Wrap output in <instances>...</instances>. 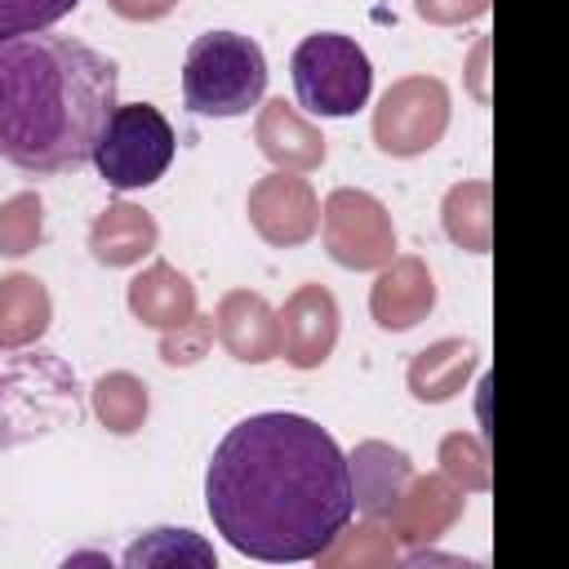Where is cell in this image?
<instances>
[{
	"instance_id": "6da1fadb",
	"label": "cell",
	"mask_w": 569,
	"mask_h": 569,
	"mask_svg": "<svg viewBox=\"0 0 569 569\" xmlns=\"http://www.w3.org/2000/svg\"><path fill=\"white\" fill-rule=\"evenodd\" d=\"M204 507L213 529L249 560H316L356 516L347 453L302 413L240 418L209 458Z\"/></svg>"
},
{
	"instance_id": "7a4b0ae2",
	"label": "cell",
	"mask_w": 569,
	"mask_h": 569,
	"mask_svg": "<svg viewBox=\"0 0 569 569\" xmlns=\"http://www.w3.org/2000/svg\"><path fill=\"white\" fill-rule=\"evenodd\" d=\"M116 89V62L76 36L31 31L0 44V156L36 178L84 169Z\"/></svg>"
},
{
	"instance_id": "3957f363",
	"label": "cell",
	"mask_w": 569,
	"mask_h": 569,
	"mask_svg": "<svg viewBox=\"0 0 569 569\" xmlns=\"http://www.w3.org/2000/svg\"><path fill=\"white\" fill-rule=\"evenodd\" d=\"M267 93V58L258 40L240 31H204L182 62V98L196 116L231 120L258 107Z\"/></svg>"
},
{
	"instance_id": "277c9868",
	"label": "cell",
	"mask_w": 569,
	"mask_h": 569,
	"mask_svg": "<svg viewBox=\"0 0 569 569\" xmlns=\"http://www.w3.org/2000/svg\"><path fill=\"white\" fill-rule=\"evenodd\" d=\"M76 418V373L49 356H9L0 347V449L36 440Z\"/></svg>"
},
{
	"instance_id": "5b68a950",
	"label": "cell",
	"mask_w": 569,
	"mask_h": 569,
	"mask_svg": "<svg viewBox=\"0 0 569 569\" xmlns=\"http://www.w3.org/2000/svg\"><path fill=\"white\" fill-rule=\"evenodd\" d=\"M289 71H293L298 107H307L311 116H329V120L356 116L369 102V93H373L369 53L351 36H342V31L307 36L293 49Z\"/></svg>"
},
{
	"instance_id": "8992f818",
	"label": "cell",
	"mask_w": 569,
	"mask_h": 569,
	"mask_svg": "<svg viewBox=\"0 0 569 569\" xmlns=\"http://www.w3.org/2000/svg\"><path fill=\"white\" fill-rule=\"evenodd\" d=\"M173 151H178V138H173V124L160 116V107H151V102L120 107L116 102L111 120L102 124V133L93 142V164L107 187L142 191L164 178V169L173 164Z\"/></svg>"
},
{
	"instance_id": "52a82bcc",
	"label": "cell",
	"mask_w": 569,
	"mask_h": 569,
	"mask_svg": "<svg viewBox=\"0 0 569 569\" xmlns=\"http://www.w3.org/2000/svg\"><path fill=\"white\" fill-rule=\"evenodd\" d=\"M449 89L436 76H400L373 107V147L391 160L427 156L449 129Z\"/></svg>"
},
{
	"instance_id": "ba28073f",
	"label": "cell",
	"mask_w": 569,
	"mask_h": 569,
	"mask_svg": "<svg viewBox=\"0 0 569 569\" xmlns=\"http://www.w3.org/2000/svg\"><path fill=\"white\" fill-rule=\"evenodd\" d=\"M325 253L347 271H378L396 258V227L378 196L360 187H338L320 204Z\"/></svg>"
},
{
	"instance_id": "9c48e42d",
	"label": "cell",
	"mask_w": 569,
	"mask_h": 569,
	"mask_svg": "<svg viewBox=\"0 0 569 569\" xmlns=\"http://www.w3.org/2000/svg\"><path fill=\"white\" fill-rule=\"evenodd\" d=\"M244 209H249V227L276 249H298L320 231V200L302 173L271 169L249 187Z\"/></svg>"
},
{
	"instance_id": "30bf717a",
	"label": "cell",
	"mask_w": 569,
	"mask_h": 569,
	"mask_svg": "<svg viewBox=\"0 0 569 569\" xmlns=\"http://www.w3.org/2000/svg\"><path fill=\"white\" fill-rule=\"evenodd\" d=\"M467 511V493L445 476V471H427V476H409V485L400 489V498L387 507V529L396 542L405 547H431L436 538H445L458 516Z\"/></svg>"
},
{
	"instance_id": "8fae6325",
	"label": "cell",
	"mask_w": 569,
	"mask_h": 569,
	"mask_svg": "<svg viewBox=\"0 0 569 569\" xmlns=\"http://www.w3.org/2000/svg\"><path fill=\"white\" fill-rule=\"evenodd\" d=\"M342 311L325 284H298L280 307V356L293 369H320L338 347Z\"/></svg>"
},
{
	"instance_id": "7c38bea8",
	"label": "cell",
	"mask_w": 569,
	"mask_h": 569,
	"mask_svg": "<svg viewBox=\"0 0 569 569\" xmlns=\"http://www.w3.org/2000/svg\"><path fill=\"white\" fill-rule=\"evenodd\" d=\"M436 307V276L418 253H396L387 267H378V280L369 289V316L387 333H409L422 325Z\"/></svg>"
},
{
	"instance_id": "4fadbf2b",
	"label": "cell",
	"mask_w": 569,
	"mask_h": 569,
	"mask_svg": "<svg viewBox=\"0 0 569 569\" xmlns=\"http://www.w3.org/2000/svg\"><path fill=\"white\" fill-rule=\"evenodd\" d=\"M213 338L231 360L267 365L280 356V311L253 289H231L213 307Z\"/></svg>"
},
{
	"instance_id": "5bb4252c",
	"label": "cell",
	"mask_w": 569,
	"mask_h": 569,
	"mask_svg": "<svg viewBox=\"0 0 569 569\" xmlns=\"http://www.w3.org/2000/svg\"><path fill=\"white\" fill-rule=\"evenodd\" d=\"M253 142H258V151H262L276 169H284V173H311V169H320L325 156H329L325 133H320L293 102H284V98H267V102L258 107Z\"/></svg>"
},
{
	"instance_id": "9a60e30c",
	"label": "cell",
	"mask_w": 569,
	"mask_h": 569,
	"mask_svg": "<svg viewBox=\"0 0 569 569\" xmlns=\"http://www.w3.org/2000/svg\"><path fill=\"white\" fill-rule=\"evenodd\" d=\"M413 462L405 449L387 445V440H360L347 453V485H351V507L360 516L382 520L387 507L400 498V489L409 485Z\"/></svg>"
},
{
	"instance_id": "2e32d148",
	"label": "cell",
	"mask_w": 569,
	"mask_h": 569,
	"mask_svg": "<svg viewBox=\"0 0 569 569\" xmlns=\"http://www.w3.org/2000/svg\"><path fill=\"white\" fill-rule=\"evenodd\" d=\"M160 244L156 218L133 200H111L89 227V253L102 267H138Z\"/></svg>"
},
{
	"instance_id": "e0dca14e",
	"label": "cell",
	"mask_w": 569,
	"mask_h": 569,
	"mask_svg": "<svg viewBox=\"0 0 569 569\" xmlns=\"http://www.w3.org/2000/svg\"><path fill=\"white\" fill-rule=\"evenodd\" d=\"M476 365H480V351L471 338H440L409 360V369H405L409 396L422 405H445L471 382Z\"/></svg>"
},
{
	"instance_id": "ac0fdd59",
	"label": "cell",
	"mask_w": 569,
	"mask_h": 569,
	"mask_svg": "<svg viewBox=\"0 0 569 569\" xmlns=\"http://www.w3.org/2000/svg\"><path fill=\"white\" fill-rule=\"evenodd\" d=\"M124 302H129V311H133L138 325L164 333V329H173V325H182V320L196 316V284H191L178 267L151 262V267H142V271L129 280Z\"/></svg>"
},
{
	"instance_id": "d6986e66",
	"label": "cell",
	"mask_w": 569,
	"mask_h": 569,
	"mask_svg": "<svg viewBox=\"0 0 569 569\" xmlns=\"http://www.w3.org/2000/svg\"><path fill=\"white\" fill-rule=\"evenodd\" d=\"M53 320V298L40 276L13 271L0 276V347L4 351H27L49 333Z\"/></svg>"
},
{
	"instance_id": "ffe728a7",
	"label": "cell",
	"mask_w": 569,
	"mask_h": 569,
	"mask_svg": "<svg viewBox=\"0 0 569 569\" xmlns=\"http://www.w3.org/2000/svg\"><path fill=\"white\" fill-rule=\"evenodd\" d=\"M440 227L458 249L489 253V244H493V187L485 178L453 182L440 200Z\"/></svg>"
},
{
	"instance_id": "44dd1931",
	"label": "cell",
	"mask_w": 569,
	"mask_h": 569,
	"mask_svg": "<svg viewBox=\"0 0 569 569\" xmlns=\"http://www.w3.org/2000/svg\"><path fill=\"white\" fill-rule=\"evenodd\" d=\"M316 560L325 569H391V565H400V542L391 538L387 520L365 516L356 529L342 525V533Z\"/></svg>"
},
{
	"instance_id": "7402d4cb",
	"label": "cell",
	"mask_w": 569,
	"mask_h": 569,
	"mask_svg": "<svg viewBox=\"0 0 569 569\" xmlns=\"http://www.w3.org/2000/svg\"><path fill=\"white\" fill-rule=\"evenodd\" d=\"M89 396H93V418H98L111 436H133V431L147 422V413H151V391H147V382H142L138 373H129V369L102 373Z\"/></svg>"
},
{
	"instance_id": "603a6c76",
	"label": "cell",
	"mask_w": 569,
	"mask_h": 569,
	"mask_svg": "<svg viewBox=\"0 0 569 569\" xmlns=\"http://www.w3.org/2000/svg\"><path fill=\"white\" fill-rule=\"evenodd\" d=\"M440 471L462 489V493H485L489 489V449L476 431H449L440 440Z\"/></svg>"
},
{
	"instance_id": "cb8c5ba5",
	"label": "cell",
	"mask_w": 569,
	"mask_h": 569,
	"mask_svg": "<svg viewBox=\"0 0 569 569\" xmlns=\"http://www.w3.org/2000/svg\"><path fill=\"white\" fill-rule=\"evenodd\" d=\"M173 560L213 565V547H204L191 529H151V533H142V538L124 551V565H129V569H138V565H173Z\"/></svg>"
},
{
	"instance_id": "d4e9b609",
	"label": "cell",
	"mask_w": 569,
	"mask_h": 569,
	"mask_svg": "<svg viewBox=\"0 0 569 569\" xmlns=\"http://www.w3.org/2000/svg\"><path fill=\"white\" fill-rule=\"evenodd\" d=\"M44 240V204L36 191H18L0 204V253L22 258Z\"/></svg>"
},
{
	"instance_id": "484cf974",
	"label": "cell",
	"mask_w": 569,
	"mask_h": 569,
	"mask_svg": "<svg viewBox=\"0 0 569 569\" xmlns=\"http://www.w3.org/2000/svg\"><path fill=\"white\" fill-rule=\"evenodd\" d=\"M80 0H0V44L31 36V31H49L53 22H62Z\"/></svg>"
},
{
	"instance_id": "4316f807",
	"label": "cell",
	"mask_w": 569,
	"mask_h": 569,
	"mask_svg": "<svg viewBox=\"0 0 569 569\" xmlns=\"http://www.w3.org/2000/svg\"><path fill=\"white\" fill-rule=\"evenodd\" d=\"M209 347H213V316H200V311L191 320H182V325H173V329L160 333V360L169 369L200 365L209 356Z\"/></svg>"
},
{
	"instance_id": "83f0119b",
	"label": "cell",
	"mask_w": 569,
	"mask_h": 569,
	"mask_svg": "<svg viewBox=\"0 0 569 569\" xmlns=\"http://www.w3.org/2000/svg\"><path fill=\"white\" fill-rule=\"evenodd\" d=\"M413 13L431 27H462L489 13V0H413Z\"/></svg>"
},
{
	"instance_id": "f1b7e54d",
	"label": "cell",
	"mask_w": 569,
	"mask_h": 569,
	"mask_svg": "<svg viewBox=\"0 0 569 569\" xmlns=\"http://www.w3.org/2000/svg\"><path fill=\"white\" fill-rule=\"evenodd\" d=\"M178 0H107V9L124 22H160L173 13Z\"/></svg>"
},
{
	"instance_id": "f546056e",
	"label": "cell",
	"mask_w": 569,
	"mask_h": 569,
	"mask_svg": "<svg viewBox=\"0 0 569 569\" xmlns=\"http://www.w3.org/2000/svg\"><path fill=\"white\" fill-rule=\"evenodd\" d=\"M485 58H489V40H480L476 44V53H471V93L485 102L489 93H485Z\"/></svg>"
}]
</instances>
